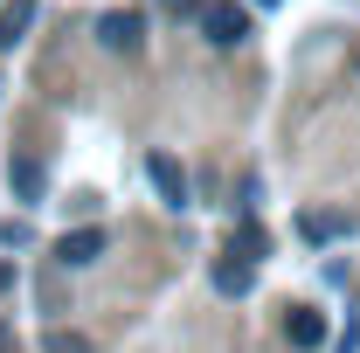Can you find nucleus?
<instances>
[{
    "label": "nucleus",
    "mask_w": 360,
    "mask_h": 353,
    "mask_svg": "<svg viewBox=\"0 0 360 353\" xmlns=\"http://www.w3.org/2000/svg\"><path fill=\"white\" fill-rule=\"evenodd\" d=\"M333 229H340V215H305V236H312V243H326Z\"/></svg>",
    "instance_id": "nucleus-10"
},
{
    "label": "nucleus",
    "mask_w": 360,
    "mask_h": 353,
    "mask_svg": "<svg viewBox=\"0 0 360 353\" xmlns=\"http://www.w3.org/2000/svg\"><path fill=\"white\" fill-rule=\"evenodd\" d=\"M215 284H222V291H250V270H243V264H222V270H215Z\"/></svg>",
    "instance_id": "nucleus-9"
},
{
    "label": "nucleus",
    "mask_w": 360,
    "mask_h": 353,
    "mask_svg": "<svg viewBox=\"0 0 360 353\" xmlns=\"http://www.w3.org/2000/svg\"><path fill=\"white\" fill-rule=\"evenodd\" d=\"M139 28H146V21H139L132 7H125V14H104V21H97V42L104 49H139Z\"/></svg>",
    "instance_id": "nucleus-4"
},
{
    "label": "nucleus",
    "mask_w": 360,
    "mask_h": 353,
    "mask_svg": "<svg viewBox=\"0 0 360 353\" xmlns=\"http://www.w3.org/2000/svg\"><path fill=\"white\" fill-rule=\"evenodd\" d=\"M56 257H63L70 270H77V264H97V257H104V229H70V236L56 243Z\"/></svg>",
    "instance_id": "nucleus-3"
},
{
    "label": "nucleus",
    "mask_w": 360,
    "mask_h": 353,
    "mask_svg": "<svg viewBox=\"0 0 360 353\" xmlns=\"http://www.w3.org/2000/svg\"><path fill=\"white\" fill-rule=\"evenodd\" d=\"M146 174H153V187H160V201H167V208H187V174H180L174 153H153V160H146Z\"/></svg>",
    "instance_id": "nucleus-2"
},
{
    "label": "nucleus",
    "mask_w": 360,
    "mask_h": 353,
    "mask_svg": "<svg viewBox=\"0 0 360 353\" xmlns=\"http://www.w3.org/2000/svg\"><path fill=\"white\" fill-rule=\"evenodd\" d=\"M42 353H90V340H84V333H63V326H56V333L42 340Z\"/></svg>",
    "instance_id": "nucleus-8"
},
{
    "label": "nucleus",
    "mask_w": 360,
    "mask_h": 353,
    "mask_svg": "<svg viewBox=\"0 0 360 353\" xmlns=\"http://www.w3.org/2000/svg\"><path fill=\"white\" fill-rule=\"evenodd\" d=\"M284 333H291V347H298V353L326 347V319H319L312 305H298V312H291V326H284Z\"/></svg>",
    "instance_id": "nucleus-5"
},
{
    "label": "nucleus",
    "mask_w": 360,
    "mask_h": 353,
    "mask_svg": "<svg viewBox=\"0 0 360 353\" xmlns=\"http://www.w3.org/2000/svg\"><path fill=\"white\" fill-rule=\"evenodd\" d=\"M201 35H208L215 49H236L243 35H250V14L229 7V0H208V7H201Z\"/></svg>",
    "instance_id": "nucleus-1"
},
{
    "label": "nucleus",
    "mask_w": 360,
    "mask_h": 353,
    "mask_svg": "<svg viewBox=\"0 0 360 353\" xmlns=\"http://www.w3.org/2000/svg\"><path fill=\"white\" fill-rule=\"evenodd\" d=\"M28 21H35V0H7V7H0V49L21 42V35H28Z\"/></svg>",
    "instance_id": "nucleus-6"
},
{
    "label": "nucleus",
    "mask_w": 360,
    "mask_h": 353,
    "mask_svg": "<svg viewBox=\"0 0 360 353\" xmlns=\"http://www.w3.org/2000/svg\"><path fill=\"white\" fill-rule=\"evenodd\" d=\"M7 284H14V270H7V264H0V291H7Z\"/></svg>",
    "instance_id": "nucleus-11"
},
{
    "label": "nucleus",
    "mask_w": 360,
    "mask_h": 353,
    "mask_svg": "<svg viewBox=\"0 0 360 353\" xmlns=\"http://www.w3.org/2000/svg\"><path fill=\"white\" fill-rule=\"evenodd\" d=\"M7 180H14V194H21V201H42V160H28V153H21V160L7 167Z\"/></svg>",
    "instance_id": "nucleus-7"
}]
</instances>
